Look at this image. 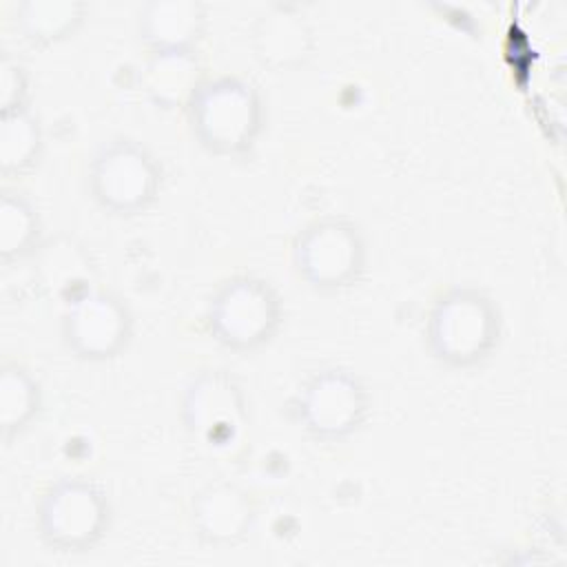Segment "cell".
Masks as SVG:
<instances>
[{
  "label": "cell",
  "instance_id": "6da1fadb",
  "mask_svg": "<svg viewBox=\"0 0 567 567\" xmlns=\"http://www.w3.org/2000/svg\"><path fill=\"white\" fill-rule=\"evenodd\" d=\"M186 106L195 137L219 155L248 151L261 131L259 93L237 75L202 80Z\"/></svg>",
  "mask_w": 567,
  "mask_h": 567
},
{
  "label": "cell",
  "instance_id": "7a4b0ae2",
  "mask_svg": "<svg viewBox=\"0 0 567 567\" xmlns=\"http://www.w3.org/2000/svg\"><path fill=\"white\" fill-rule=\"evenodd\" d=\"M425 332L436 359L456 368L474 365L496 348L501 312L483 290L456 286L434 301Z\"/></svg>",
  "mask_w": 567,
  "mask_h": 567
},
{
  "label": "cell",
  "instance_id": "3957f363",
  "mask_svg": "<svg viewBox=\"0 0 567 567\" xmlns=\"http://www.w3.org/2000/svg\"><path fill=\"white\" fill-rule=\"evenodd\" d=\"M281 323V299L261 277L224 281L208 306L210 334L233 350H252L272 339Z\"/></svg>",
  "mask_w": 567,
  "mask_h": 567
},
{
  "label": "cell",
  "instance_id": "277c9868",
  "mask_svg": "<svg viewBox=\"0 0 567 567\" xmlns=\"http://www.w3.org/2000/svg\"><path fill=\"white\" fill-rule=\"evenodd\" d=\"M111 505L104 489L89 478H62L40 501L38 527L55 551H89L109 527Z\"/></svg>",
  "mask_w": 567,
  "mask_h": 567
},
{
  "label": "cell",
  "instance_id": "5b68a950",
  "mask_svg": "<svg viewBox=\"0 0 567 567\" xmlns=\"http://www.w3.org/2000/svg\"><path fill=\"white\" fill-rule=\"evenodd\" d=\"M162 168L155 157L135 140L120 137L104 144L91 162L89 186L100 206L133 215L157 197Z\"/></svg>",
  "mask_w": 567,
  "mask_h": 567
},
{
  "label": "cell",
  "instance_id": "8992f818",
  "mask_svg": "<svg viewBox=\"0 0 567 567\" xmlns=\"http://www.w3.org/2000/svg\"><path fill=\"white\" fill-rule=\"evenodd\" d=\"M295 266L315 288L350 286L365 268V244L359 226L346 217H321L308 224L295 241Z\"/></svg>",
  "mask_w": 567,
  "mask_h": 567
},
{
  "label": "cell",
  "instance_id": "52a82bcc",
  "mask_svg": "<svg viewBox=\"0 0 567 567\" xmlns=\"http://www.w3.org/2000/svg\"><path fill=\"white\" fill-rule=\"evenodd\" d=\"M295 410L299 423L317 439H341L368 419L370 394L352 370L323 368L299 388Z\"/></svg>",
  "mask_w": 567,
  "mask_h": 567
},
{
  "label": "cell",
  "instance_id": "ba28073f",
  "mask_svg": "<svg viewBox=\"0 0 567 567\" xmlns=\"http://www.w3.org/2000/svg\"><path fill=\"white\" fill-rule=\"evenodd\" d=\"M62 334L66 346L84 359L115 357L131 337L128 308L106 290H89L73 295L62 317Z\"/></svg>",
  "mask_w": 567,
  "mask_h": 567
},
{
  "label": "cell",
  "instance_id": "9c48e42d",
  "mask_svg": "<svg viewBox=\"0 0 567 567\" xmlns=\"http://www.w3.org/2000/svg\"><path fill=\"white\" fill-rule=\"evenodd\" d=\"M184 421L210 443L230 441L244 421V399L233 377L217 370L197 377L184 399Z\"/></svg>",
  "mask_w": 567,
  "mask_h": 567
},
{
  "label": "cell",
  "instance_id": "30bf717a",
  "mask_svg": "<svg viewBox=\"0 0 567 567\" xmlns=\"http://www.w3.org/2000/svg\"><path fill=\"white\" fill-rule=\"evenodd\" d=\"M204 29V11L197 2H151L140 16V33L153 53H190Z\"/></svg>",
  "mask_w": 567,
  "mask_h": 567
},
{
  "label": "cell",
  "instance_id": "8fae6325",
  "mask_svg": "<svg viewBox=\"0 0 567 567\" xmlns=\"http://www.w3.org/2000/svg\"><path fill=\"white\" fill-rule=\"evenodd\" d=\"M193 518L206 540L233 545L250 529L252 509L237 487L210 485L193 503Z\"/></svg>",
  "mask_w": 567,
  "mask_h": 567
},
{
  "label": "cell",
  "instance_id": "7c38bea8",
  "mask_svg": "<svg viewBox=\"0 0 567 567\" xmlns=\"http://www.w3.org/2000/svg\"><path fill=\"white\" fill-rule=\"evenodd\" d=\"M193 53H153L146 64V91L162 106H175L190 100L202 80L195 78Z\"/></svg>",
  "mask_w": 567,
  "mask_h": 567
},
{
  "label": "cell",
  "instance_id": "4fadbf2b",
  "mask_svg": "<svg viewBox=\"0 0 567 567\" xmlns=\"http://www.w3.org/2000/svg\"><path fill=\"white\" fill-rule=\"evenodd\" d=\"M40 144H42L40 126L24 106L2 111L0 157H2V171L7 175L31 168L33 159L40 153Z\"/></svg>",
  "mask_w": 567,
  "mask_h": 567
},
{
  "label": "cell",
  "instance_id": "5bb4252c",
  "mask_svg": "<svg viewBox=\"0 0 567 567\" xmlns=\"http://www.w3.org/2000/svg\"><path fill=\"white\" fill-rule=\"evenodd\" d=\"M255 35L259 40V55L264 62L288 66L308 53V31L303 22L286 11L268 16Z\"/></svg>",
  "mask_w": 567,
  "mask_h": 567
},
{
  "label": "cell",
  "instance_id": "9a60e30c",
  "mask_svg": "<svg viewBox=\"0 0 567 567\" xmlns=\"http://www.w3.org/2000/svg\"><path fill=\"white\" fill-rule=\"evenodd\" d=\"M40 405V388L22 368H4L0 379V419L4 434L20 430L31 421Z\"/></svg>",
  "mask_w": 567,
  "mask_h": 567
},
{
  "label": "cell",
  "instance_id": "2e32d148",
  "mask_svg": "<svg viewBox=\"0 0 567 567\" xmlns=\"http://www.w3.org/2000/svg\"><path fill=\"white\" fill-rule=\"evenodd\" d=\"M38 215L24 197L4 195L0 208V250L4 257L22 255L35 241Z\"/></svg>",
  "mask_w": 567,
  "mask_h": 567
},
{
  "label": "cell",
  "instance_id": "e0dca14e",
  "mask_svg": "<svg viewBox=\"0 0 567 567\" xmlns=\"http://www.w3.org/2000/svg\"><path fill=\"white\" fill-rule=\"evenodd\" d=\"M27 16L22 18L24 29L31 38L55 40L64 35L78 18V4L69 2H47V4H27Z\"/></svg>",
  "mask_w": 567,
  "mask_h": 567
}]
</instances>
